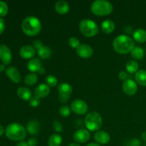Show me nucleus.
I'll return each mask as SVG.
<instances>
[{"label": "nucleus", "instance_id": "49530a36", "mask_svg": "<svg viewBox=\"0 0 146 146\" xmlns=\"http://www.w3.org/2000/svg\"><path fill=\"white\" fill-rule=\"evenodd\" d=\"M68 146H81V145H80L78 143H72L70 144Z\"/></svg>", "mask_w": 146, "mask_h": 146}, {"label": "nucleus", "instance_id": "0eeeda50", "mask_svg": "<svg viewBox=\"0 0 146 146\" xmlns=\"http://www.w3.org/2000/svg\"><path fill=\"white\" fill-rule=\"evenodd\" d=\"M72 91V86L68 83H61L58 85V98L61 104H66L69 101Z\"/></svg>", "mask_w": 146, "mask_h": 146}, {"label": "nucleus", "instance_id": "2eb2a0df", "mask_svg": "<svg viewBox=\"0 0 146 146\" xmlns=\"http://www.w3.org/2000/svg\"><path fill=\"white\" fill-rule=\"evenodd\" d=\"M50 94V86L46 84H41L36 88L34 91V96L38 98H44L48 96Z\"/></svg>", "mask_w": 146, "mask_h": 146}, {"label": "nucleus", "instance_id": "c85d7f7f", "mask_svg": "<svg viewBox=\"0 0 146 146\" xmlns=\"http://www.w3.org/2000/svg\"><path fill=\"white\" fill-rule=\"evenodd\" d=\"M46 82L48 86L51 87H54L56 86L57 83H58V80H57L56 77L54 76L53 75H48L46 78Z\"/></svg>", "mask_w": 146, "mask_h": 146}, {"label": "nucleus", "instance_id": "c756f323", "mask_svg": "<svg viewBox=\"0 0 146 146\" xmlns=\"http://www.w3.org/2000/svg\"><path fill=\"white\" fill-rule=\"evenodd\" d=\"M9 11L8 5L6 2L0 1V17H5Z\"/></svg>", "mask_w": 146, "mask_h": 146}, {"label": "nucleus", "instance_id": "2f4dec72", "mask_svg": "<svg viewBox=\"0 0 146 146\" xmlns=\"http://www.w3.org/2000/svg\"><path fill=\"white\" fill-rule=\"evenodd\" d=\"M68 44L70 46L73 48H76V49L78 48V46L80 45V41L77 37L72 36L68 39Z\"/></svg>", "mask_w": 146, "mask_h": 146}, {"label": "nucleus", "instance_id": "412c9836", "mask_svg": "<svg viewBox=\"0 0 146 146\" xmlns=\"http://www.w3.org/2000/svg\"><path fill=\"white\" fill-rule=\"evenodd\" d=\"M134 40L138 43H144L146 41V30L143 29H138L133 34Z\"/></svg>", "mask_w": 146, "mask_h": 146}, {"label": "nucleus", "instance_id": "37998d69", "mask_svg": "<svg viewBox=\"0 0 146 146\" xmlns=\"http://www.w3.org/2000/svg\"><path fill=\"white\" fill-rule=\"evenodd\" d=\"M141 138H142V139L144 141L146 142V132L143 133L141 134Z\"/></svg>", "mask_w": 146, "mask_h": 146}, {"label": "nucleus", "instance_id": "ea45409f", "mask_svg": "<svg viewBox=\"0 0 146 146\" xmlns=\"http://www.w3.org/2000/svg\"><path fill=\"white\" fill-rule=\"evenodd\" d=\"M16 146H28V144H27V142H25V141H20L19 143H18Z\"/></svg>", "mask_w": 146, "mask_h": 146}, {"label": "nucleus", "instance_id": "423d86ee", "mask_svg": "<svg viewBox=\"0 0 146 146\" xmlns=\"http://www.w3.org/2000/svg\"><path fill=\"white\" fill-rule=\"evenodd\" d=\"M78 27L81 34L86 37L94 36L98 32V27L96 23L88 19L81 20Z\"/></svg>", "mask_w": 146, "mask_h": 146}, {"label": "nucleus", "instance_id": "6ab92c4d", "mask_svg": "<svg viewBox=\"0 0 146 146\" xmlns=\"http://www.w3.org/2000/svg\"><path fill=\"white\" fill-rule=\"evenodd\" d=\"M41 68H42V66H41V62L38 58H31V59L29 60L28 64H27V68L31 73L38 72Z\"/></svg>", "mask_w": 146, "mask_h": 146}, {"label": "nucleus", "instance_id": "5701e85b", "mask_svg": "<svg viewBox=\"0 0 146 146\" xmlns=\"http://www.w3.org/2000/svg\"><path fill=\"white\" fill-rule=\"evenodd\" d=\"M135 82L142 86H146V71L141 69L139 70L135 74Z\"/></svg>", "mask_w": 146, "mask_h": 146}, {"label": "nucleus", "instance_id": "f8f14e48", "mask_svg": "<svg viewBox=\"0 0 146 146\" xmlns=\"http://www.w3.org/2000/svg\"><path fill=\"white\" fill-rule=\"evenodd\" d=\"M77 55L83 58H90L94 54V50L92 47L86 44H80L78 48L76 49Z\"/></svg>", "mask_w": 146, "mask_h": 146}, {"label": "nucleus", "instance_id": "ddd939ff", "mask_svg": "<svg viewBox=\"0 0 146 146\" xmlns=\"http://www.w3.org/2000/svg\"><path fill=\"white\" fill-rule=\"evenodd\" d=\"M6 75L9 78L16 84H19L20 83L21 79V74H20L19 71L17 69V68L14 66H9L7 68L5 71Z\"/></svg>", "mask_w": 146, "mask_h": 146}, {"label": "nucleus", "instance_id": "09e8293b", "mask_svg": "<svg viewBox=\"0 0 146 146\" xmlns=\"http://www.w3.org/2000/svg\"><path fill=\"white\" fill-rule=\"evenodd\" d=\"M128 146H130V145H128Z\"/></svg>", "mask_w": 146, "mask_h": 146}, {"label": "nucleus", "instance_id": "20e7f679", "mask_svg": "<svg viewBox=\"0 0 146 146\" xmlns=\"http://www.w3.org/2000/svg\"><path fill=\"white\" fill-rule=\"evenodd\" d=\"M113 9V6L106 0H96L91 4V10L96 16H107Z\"/></svg>", "mask_w": 146, "mask_h": 146}, {"label": "nucleus", "instance_id": "4be33fe9", "mask_svg": "<svg viewBox=\"0 0 146 146\" xmlns=\"http://www.w3.org/2000/svg\"><path fill=\"white\" fill-rule=\"evenodd\" d=\"M115 23L111 19H106L101 24L102 31L106 34H111L115 29Z\"/></svg>", "mask_w": 146, "mask_h": 146}, {"label": "nucleus", "instance_id": "c9c22d12", "mask_svg": "<svg viewBox=\"0 0 146 146\" xmlns=\"http://www.w3.org/2000/svg\"><path fill=\"white\" fill-rule=\"evenodd\" d=\"M27 144H28V146H36L38 144V141L36 138H31L27 141Z\"/></svg>", "mask_w": 146, "mask_h": 146}, {"label": "nucleus", "instance_id": "aec40b11", "mask_svg": "<svg viewBox=\"0 0 146 146\" xmlns=\"http://www.w3.org/2000/svg\"><path fill=\"white\" fill-rule=\"evenodd\" d=\"M17 96L19 98L24 100V101H29L32 97V93L29 88L27 87H20L17 89Z\"/></svg>", "mask_w": 146, "mask_h": 146}, {"label": "nucleus", "instance_id": "6e6552de", "mask_svg": "<svg viewBox=\"0 0 146 146\" xmlns=\"http://www.w3.org/2000/svg\"><path fill=\"white\" fill-rule=\"evenodd\" d=\"M71 110L77 115H84L88 112V107L84 101L76 99L71 103Z\"/></svg>", "mask_w": 146, "mask_h": 146}, {"label": "nucleus", "instance_id": "a211bd4d", "mask_svg": "<svg viewBox=\"0 0 146 146\" xmlns=\"http://www.w3.org/2000/svg\"><path fill=\"white\" fill-rule=\"evenodd\" d=\"M39 123L36 120H31L30 121H29L27 124V127H26L27 132H28L30 135H37L39 132Z\"/></svg>", "mask_w": 146, "mask_h": 146}, {"label": "nucleus", "instance_id": "e433bc0d", "mask_svg": "<svg viewBox=\"0 0 146 146\" xmlns=\"http://www.w3.org/2000/svg\"><path fill=\"white\" fill-rule=\"evenodd\" d=\"M118 77H119L120 79L123 80V81H125L126 79H128V74L125 71H122L118 74Z\"/></svg>", "mask_w": 146, "mask_h": 146}, {"label": "nucleus", "instance_id": "9b49d317", "mask_svg": "<svg viewBox=\"0 0 146 146\" xmlns=\"http://www.w3.org/2000/svg\"><path fill=\"white\" fill-rule=\"evenodd\" d=\"M91 138L89 131L86 129L77 130L73 135V138L78 143H84L88 142Z\"/></svg>", "mask_w": 146, "mask_h": 146}, {"label": "nucleus", "instance_id": "f03ea898", "mask_svg": "<svg viewBox=\"0 0 146 146\" xmlns=\"http://www.w3.org/2000/svg\"><path fill=\"white\" fill-rule=\"evenodd\" d=\"M22 31L29 36H34L41 31V23L37 17L29 16L21 23Z\"/></svg>", "mask_w": 146, "mask_h": 146}, {"label": "nucleus", "instance_id": "7c9ffc66", "mask_svg": "<svg viewBox=\"0 0 146 146\" xmlns=\"http://www.w3.org/2000/svg\"><path fill=\"white\" fill-rule=\"evenodd\" d=\"M71 108L67 106H63L59 109V114L63 117H68L71 114Z\"/></svg>", "mask_w": 146, "mask_h": 146}, {"label": "nucleus", "instance_id": "79ce46f5", "mask_svg": "<svg viewBox=\"0 0 146 146\" xmlns=\"http://www.w3.org/2000/svg\"><path fill=\"white\" fill-rule=\"evenodd\" d=\"M5 66L6 65H4V64H0V72H3V71H6V69H7V68H6Z\"/></svg>", "mask_w": 146, "mask_h": 146}, {"label": "nucleus", "instance_id": "c03bdc74", "mask_svg": "<svg viewBox=\"0 0 146 146\" xmlns=\"http://www.w3.org/2000/svg\"><path fill=\"white\" fill-rule=\"evenodd\" d=\"M86 146H101V145L98 143H91L88 144Z\"/></svg>", "mask_w": 146, "mask_h": 146}, {"label": "nucleus", "instance_id": "b1692460", "mask_svg": "<svg viewBox=\"0 0 146 146\" xmlns=\"http://www.w3.org/2000/svg\"><path fill=\"white\" fill-rule=\"evenodd\" d=\"M62 137L58 133L52 134L48 141V146H60L62 143Z\"/></svg>", "mask_w": 146, "mask_h": 146}, {"label": "nucleus", "instance_id": "7ed1b4c3", "mask_svg": "<svg viewBox=\"0 0 146 146\" xmlns=\"http://www.w3.org/2000/svg\"><path fill=\"white\" fill-rule=\"evenodd\" d=\"M27 133L26 128L18 123L9 124L5 129L6 136L14 141H22L27 136Z\"/></svg>", "mask_w": 146, "mask_h": 146}, {"label": "nucleus", "instance_id": "1a4fd4ad", "mask_svg": "<svg viewBox=\"0 0 146 146\" xmlns=\"http://www.w3.org/2000/svg\"><path fill=\"white\" fill-rule=\"evenodd\" d=\"M123 91L128 96H133L138 91V85L134 80L128 78L123 82Z\"/></svg>", "mask_w": 146, "mask_h": 146}, {"label": "nucleus", "instance_id": "393cba45", "mask_svg": "<svg viewBox=\"0 0 146 146\" xmlns=\"http://www.w3.org/2000/svg\"><path fill=\"white\" fill-rule=\"evenodd\" d=\"M125 68L126 71H128L129 74H136L139 70V65L137 63V61H134V60H129L128 62L126 63L125 65Z\"/></svg>", "mask_w": 146, "mask_h": 146}, {"label": "nucleus", "instance_id": "dca6fc26", "mask_svg": "<svg viewBox=\"0 0 146 146\" xmlns=\"http://www.w3.org/2000/svg\"><path fill=\"white\" fill-rule=\"evenodd\" d=\"M94 139L99 145H106L109 143L111 137L106 131H98L94 134Z\"/></svg>", "mask_w": 146, "mask_h": 146}, {"label": "nucleus", "instance_id": "a18cd8bd", "mask_svg": "<svg viewBox=\"0 0 146 146\" xmlns=\"http://www.w3.org/2000/svg\"><path fill=\"white\" fill-rule=\"evenodd\" d=\"M38 73H39L40 74H44V73H45V70H44V68L42 67V68L40 69V71H38Z\"/></svg>", "mask_w": 146, "mask_h": 146}, {"label": "nucleus", "instance_id": "39448f33", "mask_svg": "<svg viewBox=\"0 0 146 146\" xmlns=\"http://www.w3.org/2000/svg\"><path fill=\"white\" fill-rule=\"evenodd\" d=\"M84 123L88 131H98L102 126L103 119L98 113L90 112L86 115Z\"/></svg>", "mask_w": 146, "mask_h": 146}, {"label": "nucleus", "instance_id": "f704fd0d", "mask_svg": "<svg viewBox=\"0 0 146 146\" xmlns=\"http://www.w3.org/2000/svg\"><path fill=\"white\" fill-rule=\"evenodd\" d=\"M32 46H33V47L35 48V49L38 50V49H39L40 48H41V47H42L44 45H43V43L41 40L36 39L33 41Z\"/></svg>", "mask_w": 146, "mask_h": 146}, {"label": "nucleus", "instance_id": "de8ad7c7", "mask_svg": "<svg viewBox=\"0 0 146 146\" xmlns=\"http://www.w3.org/2000/svg\"><path fill=\"white\" fill-rule=\"evenodd\" d=\"M145 146H146V144H145Z\"/></svg>", "mask_w": 146, "mask_h": 146}, {"label": "nucleus", "instance_id": "473e14b6", "mask_svg": "<svg viewBox=\"0 0 146 146\" xmlns=\"http://www.w3.org/2000/svg\"><path fill=\"white\" fill-rule=\"evenodd\" d=\"M39 104H40V99L36 96L31 97V99L29 100L30 106L33 107V108H36V107H37L38 105H39Z\"/></svg>", "mask_w": 146, "mask_h": 146}, {"label": "nucleus", "instance_id": "bb28decb", "mask_svg": "<svg viewBox=\"0 0 146 146\" xmlns=\"http://www.w3.org/2000/svg\"><path fill=\"white\" fill-rule=\"evenodd\" d=\"M37 54H38V56L44 59H47L49 58L51 55V50L47 46H43L41 48L37 50Z\"/></svg>", "mask_w": 146, "mask_h": 146}, {"label": "nucleus", "instance_id": "9d476101", "mask_svg": "<svg viewBox=\"0 0 146 146\" xmlns=\"http://www.w3.org/2000/svg\"><path fill=\"white\" fill-rule=\"evenodd\" d=\"M0 60L4 65H9L12 61L11 50L5 44L0 45Z\"/></svg>", "mask_w": 146, "mask_h": 146}, {"label": "nucleus", "instance_id": "a878e982", "mask_svg": "<svg viewBox=\"0 0 146 146\" xmlns=\"http://www.w3.org/2000/svg\"><path fill=\"white\" fill-rule=\"evenodd\" d=\"M131 56L136 60L143 59L145 56V51L141 47L135 46L131 52Z\"/></svg>", "mask_w": 146, "mask_h": 146}, {"label": "nucleus", "instance_id": "58836bf2", "mask_svg": "<svg viewBox=\"0 0 146 146\" xmlns=\"http://www.w3.org/2000/svg\"><path fill=\"white\" fill-rule=\"evenodd\" d=\"M130 146H140L141 145V141L137 138L132 139L130 142Z\"/></svg>", "mask_w": 146, "mask_h": 146}, {"label": "nucleus", "instance_id": "cd10ccee", "mask_svg": "<svg viewBox=\"0 0 146 146\" xmlns=\"http://www.w3.org/2000/svg\"><path fill=\"white\" fill-rule=\"evenodd\" d=\"M38 81V76L35 73H30L27 74L24 78V83L27 86H34L35 85Z\"/></svg>", "mask_w": 146, "mask_h": 146}, {"label": "nucleus", "instance_id": "4468645a", "mask_svg": "<svg viewBox=\"0 0 146 146\" xmlns=\"http://www.w3.org/2000/svg\"><path fill=\"white\" fill-rule=\"evenodd\" d=\"M36 54V49L31 45H24L20 48L19 55L24 59H31Z\"/></svg>", "mask_w": 146, "mask_h": 146}, {"label": "nucleus", "instance_id": "a19ab883", "mask_svg": "<svg viewBox=\"0 0 146 146\" xmlns=\"http://www.w3.org/2000/svg\"><path fill=\"white\" fill-rule=\"evenodd\" d=\"M4 133H5V130H4V127L0 124V136L3 135V134H4Z\"/></svg>", "mask_w": 146, "mask_h": 146}, {"label": "nucleus", "instance_id": "72a5a7b5", "mask_svg": "<svg viewBox=\"0 0 146 146\" xmlns=\"http://www.w3.org/2000/svg\"><path fill=\"white\" fill-rule=\"evenodd\" d=\"M53 126H54V130H55V131H56V132L58 133L62 132L63 126L60 122H58V121H55L54 123H53Z\"/></svg>", "mask_w": 146, "mask_h": 146}, {"label": "nucleus", "instance_id": "f3484780", "mask_svg": "<svg viewBox=\"0 0 146 146\" xmlns=\"http://www.w3.org/2000/svg\"><path fill=\"white\" fill-rule=\"evenodd\" d=\"M54 9L58 14H65L69 11V4L64 0H58L54 4Z\"/></svg>", "mask_w": 146, "mask_h": 146}, {"label": "nucleus", "instance_id": "4c0bfd02", "mask_svg": "<svg viewBox=\"0 0 146 146\" xmlns=\"http://www.w3.org/2000/svg\"><path fill=\"white\" fill-rule=\"evenodd\" d=\"M5 29V22L1 17H0V35L2 34Z\"/></svg>", "mask_w": 146, "mask_h": 146}, {"label": "nucleus", "instance_id": "f257e3e1", "mask_svg": "<svg viewBox=\"0 0 146 146\" xmlns=\"http://www.w3.org/2000/svg\"><path fill=\"white\" fill-rule=\"evenodd\" d=\"M113 47L118 54H126L131 52L133 48L135 47V42L129 36L121 34L113 40Z\"/></svg>", "mask_w": 146, "mask_h": 146}]
</instances>
